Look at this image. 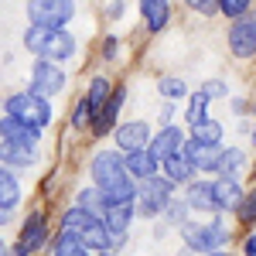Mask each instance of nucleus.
<instances>
[{"label": "nucleus", "instance_id": "39", "mask_svg": "<svg viewBox=\"0 0 256 256\" xmlns=\"http://www.w3.org/2000/svg\"><path fill=\"white\" fill-rule=\"evenodd\" d=\"M10 216H14V212H7V208H0V226H7V222H10Z\"/></svg>", "mask_w": 256, "mask_h": 256}, {"label": "nucleus", "instance_id": "25", "mask_svg": "<svg viewBox=\"0 0 256 256\" xmlns=\"http://www.w3.org/2000/svg\"><path fill=\"white\" fill-rule=\"evenodd\" d=\"M110 96H113V82L110 79H102V76H99V79H92V86H89V92H86V106H89V113H92V116H96L99 110H102V106H106V102H110Z\"/></svg>", "mask_w": 256, "mask_h": 256}, {"label": "nucleus", "instance_id": "35", "mask_svg": "<svg viewBox=\"0 0 256 256\" xmlns=\"http://www.w3.org/2000/svg\"><path fill=\"white\" fill-rule=\"evenodd\" d=\"M89 123H92V113H89L86 99H79V102H76V113H72V126H76V130H86Z\"/></svg>", "mask_w": 256, "mask_h": 256}, {"label": "nucleus", "instance_id": "2", "mask_svg": "<svg viewBox=\"0 0 256 256\" xmlns=\"http://www.w3.org/2000/svg\"><path fill=\"white\" fill-rule=\"evenodd\" d=\"M24 48L34 52L41 62L62 65L65 58L76 55V38L65 28H28L24 31Z\"/></svg>", "mask_w": 256, "mask_h": 256}, {"label": "nucleus", "instance_id": "37", "mask_svg": "<svg viewBox=\"0 0 256 256\" xmlns=\"http://www.w3.org/2000/svg\"><path fill=\"white\" fill-rule=\"evenodd\" d=\"M116 52H120V44H116V38H106V44H102V58H116Z\"/></svg>", "mask_w": 256, "mask_h": 256}, {"label": "nucleus", "instance_id": "16", "mask_svg": "<svg viewBox=\"0 0 256 256\" xmlns=\"http://www.w3.org/2000/svg\"><path fill=\"white\" fill-rule=\"evenodd\" d=\"M123 168H126V174H130V181H134V184H140V181H147V178L160 174V164L150 158V150L126 154V158H123Z\"/></svg>", "mask_w": 256, "mask_h": 256}, {"label": "nucleus", "instance_id": "36", "mask_svg": "<svg viewBox=\"0 0 256 256\" xmlns=\"http://www.w3.org/2000/svg\"><path fill=\"white\" fill-rule=\"evenodd\" d=\"M192 10H198V14H216L218 10V0H184Z\"/></svg>", "mask_w": 256, "mask_h": 256}, {"label": "nucleus", "instance_id": "33", "mask_svg": "<svg viewBox=\"0 0 256 256\" xmlns=\"http://www.w3.org/2000/svg\"><path fill=\"white\" fill-rule=\"evenodd\" d=\"M198 92H202V96H205L208 102H212V99H222V96H229V86H226L222 79H208L205 86H202V89H198Z\"/></svg>", "mask_w": 256, "mask_h": 256}, {"label": "nucleus", "instance_id": "1", "mask_svg": "<svg viewBox=\"0 0 256 256\" xmlns=\"http://www.w3.org/2000/svg\"><path fill=\"white\" fill-rule=\"evenodd\" d=\"M92 181H96L99 195L106 198V205H120V202H134L137 198V184L130 181L123 158L116 150H99L92 158Z\"/></svg>", "mask_w": 256, "mask_h": 256}, {"label": "nucleus", "instance_id": "17", "mask_svg": "<svg viewBox=\"0 0 256 256\" xmlns=\"http://www.w3.org/2000/svg\"><path fill=\"white\" fill-rule=\"evenodd\" d=\"M140 18H144L150 34L164 31L171 20V0H140Z\"/></svg>", "mask_w": 256, "mask_h": 256}, {"label": "nucleus", "instance_id": "41", "mask_svg": "<svg viewBox=\"0 0 256 256\" xmlns=\"http://www.w3.org/2000/svg\"><path fill=\"white\" fill-rule=\"evenodd\" d=\"M208 256H232V253H226V250H218V253H208Z\"/></svg>", "mask_w": 256, "mask_h": 256}, {"label": "nucleus", "instance_id": "4", "mask_svg": "<svg viewBox=\"0 0 256 256\" xmlns=\"http://www.w3.org/2000/svg\"><path fill=\"white\" fill-rule=\"evenodd\" d=\"M4 116L18 120L24 126H34V130H44L52 123V106H48V99L34 96V92H18V96L7 99V113Z\"/></svg>", "mask_w": 256, "mask_h": 256}, {"label": "nucleus", "instance_id": "3", "mask_svg": "<svg viewBox=\"0 0 256 256\" xmlns=\"http://www.w3.org/2000/svg\"><path fill=\"white\" fill-rule=\"evenodd\" d=\"M181 236L188 242V250H195V253H218V250H226L229 246V226H226V218H212V222H184L181 226Z\"/></svg>", "mask_w": 256, "mask_h": 256}, {"label": "nucleus", "instance_id": "34", "mask_svg": "<svg viewBox=\"0 0 256 256\" xmlns=\"http://www.w3.org/2000/svg\"><path fill=\"white\" fill-rule=\"evenodd\" d=\"M239 218L242 222H256V192H250V195H242V202H239Z\"/></svg>", "mask_w": 256, "mask_h": 256}, {"label": "nucleus", "instance_id": "19", "mask_svg": "<svg viewBox=\"0 0 256 256\" xmlns=\"http://www.w3.org/2000/svg\"><path fill=\"white\" fill-rule=\"evenodd\" d=\"M123 96H126V89H116V92L110 96V102H106L96 116H92V134H96V137H106V134L113 130L116 113H120V106H123Z\"/></svg>", "mask_w": 256, "mask_h": 256}, {"label": "nucleus", "instance_id": "6", "mask_svg": "<svg viewBox=\"0 0 256 256\" xmlns=\"http://www.w3.org/2000/svg\"><path fill=\"white\" fill-rule=\"evenodd\" d=\"M31 28H65L76 18V0H28Z\"/></svg>", "mask_w": 256, "mask_h": 256}, {"label": "nucleus", "instance_id": "8", "mask_svg": "<svg viewBox=\"0 0 256 256\" xmlns=\"http://www.w3.org/2000/svg\"><path fill=\"white\" fill-rule=\"evenodd\" d=\"M44 242H48V222H44L41 212H34V216H28V222L20 226V236L14 242L10 256H31V253H38Z\"/></svg>", "mask_w": 256, "mask_h": 256}, {"label": "nucleus", "instance_id": "31", "mask_svg": "<svg viewBox=\"0 0 256 256\" xmlns=\"http://www.w3.org/2000/svg\"><path fill=\"white\" fill-rule=\"evenodd\" d=\"M253 7V0H218V14H226V18H246V10Z\"/></svg>", "mask_w": 256, "mask_h": 256}, {"label": "nucleus", "instance_id": "28", "mask_svg": "<svg viewBox=\"0 0 256 256\" xmlns=\"http://www.w3.org/2000/svg\"><path fill=\"white\" fill-rule=\"evenodd\" d=\"M89 218H96V216H89V212H82V208H76V205H72V208L62 216V232H76V236H79L82 226H86Z\"/></svg>", "mask_w": 256, "mask_h": 256}, {"label": "nucleus", "instance_id": "15", "mask_svg": "<svg viewBox=\"0 0 256 256\" xmlns=\"http://www.w3.org/2000/svg\"><path fill=\"white\" fill-rule=\"evenodd\" d=\"M242 195H246V192L239 188L236 178H216V181H212V198H216L218 212H222V208H226V212H236Z\"/></svg>", "mask_w": 256, "mask_h": 256}, {"label": "nucleus", "instance_id": "21", "mask_svg": "<svg viewBox=\"0 0 256 256\" xmlns=\"http://www.w3.org/2000/svg\"><path fill=\"white\" fill-rule=\"evenodd\" d=\"M160 178H168L171 184H188V181H195V168L184 160V154H174V158L160 160Z\"/></svg>", "mask_w": 256, "mask_h": 256}, {"label": "nucleus", "instance_id": "13", "mask_svg": "<svg viewBox=\"0 0 256 256\" xmlns=\"http://www.w3.org/2000/svg\"><path fill=\"white\" fill-rule=\"evenodd\" d=\"M0 137H4V144H18V147H34L38 150L41 130L24 126V123H18V120H10V116H0Z\"/></svg>", "mask_w": 256, "mask_h": 256}, {"label": "nucleus", "instance_id": "26", "mask_svg": "<svg viewBox=\"0 0 256 256\" xmlns=\"http://www.w3.org/2000/svg\"><path fill=\"white\" fill-rule=\"evenodd\" d=\"M192 144H202V147H222V123H216V120H202L198 126H192Z\"/></svg>", "mask_w": 256, "mask_h": 256}, {"label": "nucleus", "instance_id": "30", "mask_svg": "<svg viewBox=\"0 0 256 256\" xmlns=\"http://www.w3.org/2000/svg\"><path fill=\"white\" fill-rule=\"evenodd\" d=\"M202 120H208V99L202 96V92H195V96H192V102H188V123H192V126H198Z\"/></svg>", "mask_w": 256, "mask_h": 256}, {"label": "nucleus", "instance_id": "22", "mask_svg": "<svg viewBox=\"0 0 256 256\" xmlns=\"http://www.w3.org/2000/svg\"><path fill=\"white\" fill-rule=\"evenodd\" d=\"M242 168H246V154H242L239 147H222V150H218V160H216L218 178H236Z\"/></svg>", "mask_w": 256, "mask_h": 256}, {"label": "nucleus", "instance_id": "14", "mask_svg": "<svg viewBox=\"0 0 256 256\" xmlns=\"http://www.w3.org/2000/svg\"><path fill=\"white\" fill-rule=\"evenodd\" d=\"M134 202H120V205H106L102 208V226H106V232L110 236H126V229H130V222H134Z\"/></svg>", "mask_w": 256, "mask_h": 256}, {"label": "nucleus", "instance_id": "11", "mask_svg": "<svg viewBox=\"0 0 256 256\" xmlns=\"http://www.w3.org/2000/svg\"><path fill=\"white\" fill-rule=\"evenodd\" d=\"M147 150H150V158L158 160H168V158H174V154H181L184 150V134L178 130L174 123L171 126H164L158 137H150V144H147Z\"/></svg>", "mask_w": 256, "mask_h": 256}, {"label": "nucleus", "instance_id": "29", "mask_svg": "<svg viewBox=\"0 0 256 256\" xmlns=\"http://www.w3.org/2000/svg\"><path fill=\"white\" fill-rule=\"evenodd\" d=\"M158 89H160V96L171 99V102H174V99H181L184 92H188V86H184L181 79H174V76H164V79L158 82Z\"/></svg>", "mask_w": 256, "mask_h": 256}, {"label": "nucleus", "instance_id": "20", "mask_svg": "<svg viewBox=\"0 0 256 256\" xmlns=\"http://www.w3.org/2000/svg\"><path fill=\"white\" fill-rule=\"evenodd\" d=\"M79 239L89 246V250H102V253H110L113 250V236L106 232V226H102V218H89L86 226H82Z\"/></svg>", "mask_w": 256, "mask_h": 256}, {"label": "nucleus", "instance_id": "9", "mask_svg": "<svg viewBox=\"0 0 256 256\" xmlns=\"http://www.w3.org/2000/svg\"><path fill=\"white\" fill-rule=\"evenodd\" d=\"M229 48H232L236 58H253L256 55V18L253 14L232 20V28H229Z\"/></svg>", "mask_w": 256, "mask_h": 256}, {"label": "nucleus", "instance_id": "10", "mask_svg": "<svg viewBox=\"0 0 256 256\" xmlns=\"http://www.w3.org/2000/svg\"><path fill=\"white\" fill-rule=\"evenodd\" d=\"M147 144H150L147 120H130V123H120L116 126V150L137 154V150H147Z\"/></svg>", "mask_w": 256, "mask_h": 256}, {"label": "nucleus", "instance_id": "32", "mask_svg": "<svg viewBox=\"0 0 256 256\" xmlns=\"http://www.w3.org/2000/svg\"><path fill=\"white\" fill-rule=\"evenodd\" d=\"M164 216H168L171 226H184V222H188V208H184V202H181V198H171V202H168V208H164Z\"/></svg>", "mask_w": 256, "mask_h": 256}, {"label": "nucleus", "instance_id": "24", "mask_svg": "<svg viewBox=\"0 0 256 256\" xmlns=\"http://www.w3.org/2000/svg\"><path fill=\"white\" fill-rule=\"evenodd\" d=\"M20 205V184L14 171H7V168H0V208H7V212H14Z\"/></svg>", "mask_w": 256, "mask_h": 256}, {"label": "nucleus", "instance_id": "27", "mask_svg": "<svg viewBox=\"0 0 256 256\" xmlns=\"http://www.w3.org/2000/svg\"><path fill=\"white\" fill-rule=\"evenodd\" d=\"M76 208H82V212H89V216H102V208H106V198L99 195V188H82L79 198H76Z\"/></svg>", "mask_w": 256, "mask_h": 256}, {"label": "nucleus", "instance_id": "5", "mask_svg": "<svg viewBox=\"0 0 256 256\" xmlns=\"http://www.w3.org/2000/svg\"><path fill=\"white\" fill-rule=\"evenodd\" d=\"M174 198V184L168 181V178H147V181H140L137 184V198H134V208H140L144 216H160L164 208H168V202Z\"/></svg>", "mask_w": 256, "mask_h": 256}, {"label": "nucleus", "instance_id": "40", "mask_svg": "<svg viewBox=\"0 0 256 256\" xmlns=\"http://www.w3.org/2000/svg\"><path fill=\"white\" fill-rule=\"evenodd\" d=\"M0 256H10V250H7V242L0 239Z\"/></svg>", "mask_w": 256, "mask_h": 256}, {"label": "nucleus", "instance_id": "23", "mask_svg": "<svg viewBox=\"0 0 256 256\" xmlns=\"http://www.w3.org/2000/svg\"><path fill=\"white\" fill-rule=\"evenodd\" d=\"M52 256H92V250L76 232H58L52 239Z\"/></svg>", "mask_w": 256, "mask_h": 256}, {"label": "nucleus", "instance_id": "42", "mask_svg": "<svg viewBox=\"0 0 256 256\" xmlns=\"http://www.w3.org/2000/svg\"><path fill=\"white\" fill-rule=\"evenodd\" d=\"M253 144H256V126H253Z\"/></svg>", "mask_w": 256, "mask_h": 256}, {"label": "nucleus", "instance_id": "7", "mask_svg": "<svg viewBox=\"0 0 256 256\" xmlns=\"http://www.w3.org/2000/svg\"><path fill=\"white\" fill-rule=\"evenodd\" d=\"M62 89H65V68L55 65V62H34L31 65V89L28 92H34L41 99H52L58 96Z\"/></svg>", "mask_w": 256, "mask_h": 256}, {"label": "nucleus", "instance_id": "38", "mask_svg": "<svg viewBox=\"0 0 256 256\" xmlns=\"http://www.w3.org/2000/svg\"><path fill=\"white\" fill-rule=\"evenodd\" d=\"M242 256H256V232L246 236V242H242Z\"/></svg>", "mask_w": 256, "mask_h": 256}, {"label": "nucleus", "instance_id": "18", "mask_svg": "<svg viewBox=\"0 0 256 256\" xmlns=\"http://www.w3.org/2000/svg\"><path fill=\"white\" fill-rule=\"evenodd\" d=\"M38 150L34 147H18V144H4L0 140V168H34Z\"/></svg>", "mask_w": 256, "mask_h": 256}, {"label": "nucleus", "instance_id": "12", "mask_svg": "<svg viewBox=\"0 0 256 256\" xmlns=\"http://www.w3.org/2000/svg\"><path fill=\"white\" fill-rule=\"evenodd\" d=\"M184 208L188 212H218L216 208V198H212V181H188L184 184Z\"/></svg>", "mask_w": 256, "mask_h": 256}]
</instances>
